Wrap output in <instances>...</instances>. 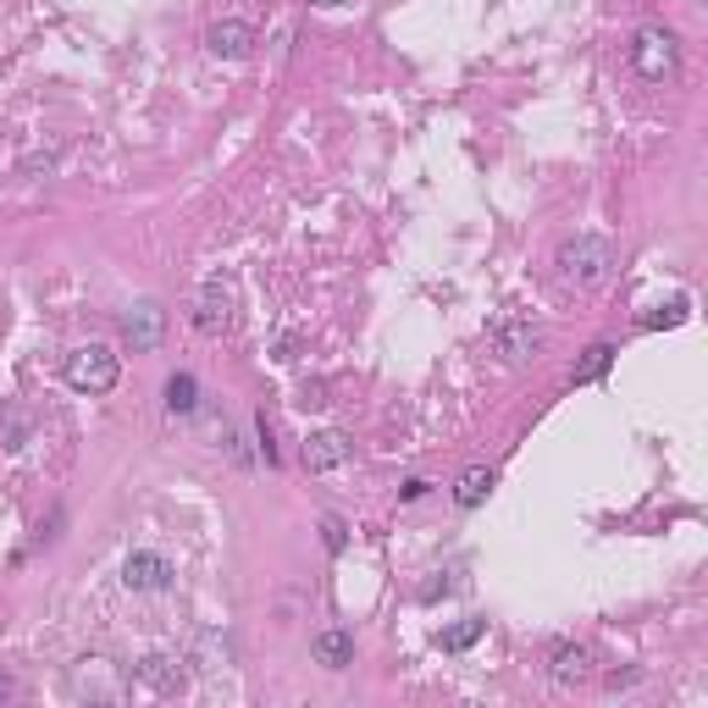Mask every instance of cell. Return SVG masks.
I'll list each match as a JSON object with an SVG mask.
<instances>
[{
    "mask_svg": "<svg viewBox=\"0 0 708 708\" xmlns=\"http://www.w3.org/2000/svg\"><path fill=\"white\" fill-rule=\"evenodd\" d=\"M310 658H315L321 669H348V664H354V636H348V631H321V636L310 642Z\"/></svg>",
    "mask_w": 708,
    "mask_h": 708,
    "instance_id": "14",
    "label": "cell"
},
{
    "mask_svg": "<svg viewBox=\"0 0 708 708\" xmlns=\"http://www.w3.org/2000/svg\"><path fill=\"white\" fill-rule=\"evenodd\" d=\"M233 315H238V288H233V277H211V282L200 288V299H194V326H200L205 337H222V332L233 326Z\"/></svg>",
    "mask_w": 708,
    "mask_h": 708,
    "instance_id": "5",
    "label": "cell"
},
{
    "mask_svg": "<svg viewBox=\"0 0 708 708\" xmlns=\"http://www.w3.org/2000/svg\"><path fill=\"white\" fill-rule=\"evenodd\" d=\"M321 537H326V548H332V554H343V543H348V526H343L337 515H321Z\"/></svg>",
    "mask_w": 708,
    "mask_h": 708,
    "instance_id": "20",
    "label": "cell"
},
{
    "mask_svg": "<svg viewBox=\"0 0 708 708\" xmlns=\"http://www.w3.org/2000/svg\"><path fill=\"white\" fill-rule=\"evenodd\" d=\"M493 487H498L493 465H471V471H460V482H454V504H460V509H482V504L493 498Z\"/></svg>",
    "mask_w": 708,
    "mask_h": 708,
    "instance_id": "12",
    "label": "cell"
},
{
    "mask_svg": "<svg viewBox=\"0 0 708 708\" xmlns=\"http://www.w3.org/2000/svg\"><path fill=\"white\" fill-rule=\"evenodd\" d=\"M631 67H636V78H647V84H669L675 78V67H680V45H675V34L669 29H636V40H631Z\"/></svg>",
    "mask_w": 708,
    "mask_h": 708,
    "instance_id": "4",
    "label": "cell"
},
{
    "mask_svg": "<svg viewBox=\"0 0 708 708\" xmlns=\"http://www.w3.org/2000/svg\"><path fill=\"white\" fill-rule=\"evenodd\" d=\"M62 377H67V388L73 394H84V399H100V394H111L117 383H122V361L106 348V343H78L67 361H62Z\"/></svg>",
    "mask_w": 708,
    "mask_h": 708,
    "instance_id": "2",
    "label": "cell"
},
{
    "mask_svg": "<svg viewBox=\"0 0 708 708\" xmlns=\"http://www.w3.org/2000/svg\"><path fill=\"white\" fill-rule=\"evenodd\" d=\"M310 7H321V12H337V7H348V0H310Z\"/></svg>",
    "mask_w": 708,
    "mask_h": 708,
    "instance_id": "21",
    "label": "cell"
},
{
    "mask_svg": "<svg viewBox=\"0 0 708 708\" xmlns=\"http://www.w3.org/2000/svg\"><path fill=\"white\" fill-rule=\"evenodd\" d=\"M548 675H554V686H581V680H592V653L581 642H554Z\"/></svg>",
    "mask_w": 708,
    "mask_h": 708,
    "instance_id": "11",
    "label": "cell"
},
{
    "mask_svg": "<svg viewBox=\"0 0 708 708\" xmlns=\"http://www.w3.org/2000/svg\"><path fill=\"white\" fill-rule=\"evenodd\" d=\"M133 680L150 686V691H161V697H178L183 680H189V669H183V658H172V653H144V658L133 664Z\"/></svg>",
    "mask_w": 708,
    "mask_h": 708,
    "instance_id": "9",
    "label": "cell"
},
{
    "mask_svg": "<svg viewBox=\"0 0 708 708\" xmlns=\"http://www.w3.org/2000/svg\"><path fill=\"white\" fill-rule=\"evenodd\" d=\"M172 559L167 554H155V548H139V554H128L122 559V587L128 592H167L172 587Z\"/></svg>",
    "mask_w": 708,
    "mask_h": 708,
    "instance_id": "8",
    "label": "cell"
},
{
    "mask_svg": "<svg viewBox=\"0 0 708 708\" xmlns=\"http://www.w3.org/2000/svg\"><path fill=\"white\" fill-rule=\"evenodd\" d=\"M0 443H7V449H23V443H29V416H23V410H7V416H0Z\"/></svg>",
    "mask_w": 708,
    "mask_h": 708,
    "instance_id": "19",
    "label": "cell"
},
{
    "mask_svg": "<svg viewBox=\"0 0 708 708\" xmlns=\"http://www.w3.org/2000/svg\"><path fill=\"white\" fill-rule=\"evenodd\" d=\"M194 664H200V669H227V664H233V642H227V631H200V642H194Z\"/></svg>",
    "mask_w": 708,
    "mask_h": 708,
    "instance_id": "15",
    "label": "cell"
},
{
    "mask_svg": "<svg viewBox=\"0 0 708 708\" xmlns=\"http://www.w3.org/2000/svg\"><path fill=\"white\" fill-rule=\"evenodd\" d=\"M493 343H498V354H504L509 366H521V361H532V354L543 348V332L537 326H498Z\"/></svg>",
    "mask_w": 708,
    "mask_h": 708,
    "instance_id": "13",
    "label": "cell"
},
{
    "mask_svg": "<svg viewBox=\"0 0 708 708\" xmlns=\"http://www.w3.org/2000/svg\"><path fill=\"white\" fill-rule=\"evenodd\" d=\"M609 361H614V343H592L587 354H581V366L570 372V383L581 388V383H598L603 372H609Z\"/></svg>",
    "mask_w": 708,
    "mask_h": 708,
    "instance_id": "17",
    "label": "cell"
},
{
    "mask_svg": "<svg viewBox=\"0 0 708 708\" xmlns=\"http://www.w3.org/2000/svg\"><path fill=\"white\" fill-rule=\"evenodd\" d=\"M161 337H167V310H161L155 299H139V304L122 310V343H128L133 354H155Z\"/></svg>",
    "mask_w": 708,
    "mask_h": 708,
    "instance_id": "6",
    "label": "cell"
},
{
    "mask_svg": "<svg viewBox=\"0 0 708 708\" xmlns=\"http://www.w3.org/2000/svg\"><path fill=\"white\" fill-rule=\"evenodd\" d=\"M67 691H73L78 702H122V697L133 691V675H128L117 658H106V653H84V658H73V669H67Z\"/></svg>",
    "mask_w": 708,
    "mask_h": 708,
    "instance_id": "1",
    "label": "cell"
},
{
    "mask_svg": "<svg viewBox=\"0 0 708 708\" xmlns=\"http://www.w3.org/2000/svg\"><path fill=\"white\" fill-rule=\"evenodd\" d=\"M609 271H614V244H609V238L581 233V238L559 244V277H565V282H576V288H598Z\"/></svg>",
    "mask_w": 708,
    "mask_h": 708,
    "instance_id": "3",
    "label": "cell"
},
{
    "mask_svg": "<svg viewBox=\"0 0 708 708\" xmlns=\"http://www.w3.org/2000/svg\"><path fill=\"white\" fill-rule=\"evenodd\" d=\"M205 51H211L216 62H249V56H255V29L238 23V18H227V23H216V29L205 34Z\"/></svg>",
    "mask_w": 708,
    "mask_h": 708,
    "instance_id": "10",
    "label": "cell"
},
{
    "mask_svg": "<svg viewBox=\"0 0 708 708\" xmlns=\"http://www.w3.org/2000/svg\"><path fill=\"white\" fill-rule=\"evenodd\" d=\"M482 631H487V620H460V625H449V631L438 636V647H443V653H465Z\"/></svg>",
    "mask_w": 708,
    "mask_h": 708,
    "instance_id": "18",
    "label": "cell"
},
{
    "mask_svg": "<svg viewBox=\"0 0 708 708\" xmlns=\"http://www.w3.org/2000/svg\"><path fill=\"white\" fill-rule=\"evenodd\" d=\"M0 697H12V686H7V680H0Z\"/></svg>",
    "mask_w": 708,
    "mask_h": 708,
    "instance_id": "22",
    "label": "cell"
},
{
    "mask_svg": "<svg viewBox=\"0 0 708 708\" xmlns=\"http://www.w3.org/2000/svg\"><path fill=\"white\" fill-rule=\"evenodd\" d=\"M348 460H354V438H348V432L326 427V432H310V438H304V471H310V476L343 471Z\"/></svg>",
    "mask_w": 708,
    "mask_h": 708,
    "instance_id": "7",
    "label": "cell"
},
{
    "mask_svg": "<svg viewBox=\"0 0 708 708\" xmlns=\"http://www.w3.org/2000/svg\"><path fill=\"white\" fill-rule=\"evenodd\" d=\"M167 410H172V416H194V410H200V383H194L189 372L167 377Z\"/></svg>",
    "mask_w": 708,
    "mask_h": 708,
    "instance_id": "16",
    "label": "cell"
}]
</instances>
